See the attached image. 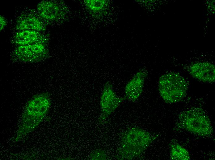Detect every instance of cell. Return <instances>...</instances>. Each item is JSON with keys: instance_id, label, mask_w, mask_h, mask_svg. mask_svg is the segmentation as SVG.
Returning <instances> with one entry per match:
<instances>
[{"instance_id": "obj_9", "label": "cell", "mask_w": 215, "mask_h": 160, "mask_svg": "<svg viewBox=\"0 0 215 160\" xmlns=\"http://www.w3.org/2000/svg\"><path fill=\"white\" fill-rule=\"evenodd\" d=\"M46 40V37L40 32L24 30L16 33L14 37L13 41L14 44L20 46L44 44Z\"/></svg>"}, {"instance_id": "obj_10", "label": "cell", "mask_w": 215, "mask_h": 160, "mask_svg": "<svg viewBox=\"0 0 215 160\" xmlns=\"http://www.w3.org/2000/svg\"><path fill=\"white\" fill-rule=\"evenodd\" d=\"M37 9L42 18L49 20L56 19L61 14V9L59 5L50 1H41L38 4Z\"/></svg>"}, {"instance_id": "obj_12", "label": "cell", "mask_w": 215, "mask_h": 160, "mask_svg": "<svg viewBox=\"0 0 215 160\" xmlns=\"http://www.w3.org/2000/svg\"><path fill=\"white\" fill-rule=\"evenodd\" d=\"M170 154L171 160H188L190 159L189 154L184 148L177 142L170 145Z\"/></svg>"}, {"instance_id": "obj_11", "label": "cell", "mask_w": 215, "mask_h": 160, "mask_svg": "<svg viewBox=\"0 0 215 160\" xmlns=\"http://www.w3.org/2000/svg\"><path fill=\"white\" fill-rule=\"evenodd\" d=\"M16 26L19 31L31 30L40 32L44 30L46 28L42 21L31 15L22 16L17 21Z\"/></svg>"}, {"instance_id": "obj_7", "label": "cell", "mask_w": 215, "mask_h": 160, "mask_svg": "<svg viewBox=\"0 0 215 160\" xmlns=\"http://www.w3.org/2000/svg\"><path fill=\"white\" fill-rule=\"evenodd\" d=\"M147 73L143 70L138 71L129 81L125 88V99L134 102L142 93Z\"/></svg>"}, {"instance_id": "obj_2", "label": "cell", "mask_w": 215, "mask_h": 160, "mask_svg": "<svg viewBox=\"0 0 215 160\" xmlns=\"http://www.w3.org/2000/svg\"><path fill=\"white\" fill-rule=\"evenodd\" d=\"M178 125L187 131L200 136H209L213 132L208 116L200 108H191L181 113L179 117Z\"/></svg>"}, {"instance_id": "obj_14", "label": "cell", "mask_w": 215, "mask_h": 160, "mask_svg": "<svg viewBox=\"0 0 215 160\" xmlns=\"http://www.w3.org/2000/svg\"><path fill=\"white\" fill-rule=\"evenodd\" d=\"M91 158L92 160H105L107 158V156L104 151L97 150L92 152Z\"/></svg>"}, {"instance_id": "obj_1", "label": "cell", "mask_w": 215, "mask_h": 160, "mask_svg": "<svg viewBox=\"0 0 215 160\" xmlns=\"http://www.w3.org/2000/svg\"><path fill=\"white\" fill-rule=\"evenodd\" d=\"M156 138L139 127L130 128L123 133L118 149L119 159L131 160L139 156Z\"/></svg>"}, {"instance_id": "obj_3", "label": "cell", "mask_w": 215, "mask_h": 160, "mask_svg": "<svg viewBox=\"0 0 215 160\" xmlns=\"http://www.w3.org/2000/svg\"><path fill=\"white\" fill-rule=\"evenodd\" d=\"M158 90L164 101L168 103L180 101L186 96L188 85L182 76L175 73H170L159 78Z\"/></svg>"}, {"instance_id": "obj_5", "label": "cell", "mask_w": 215, "mask_h": 160, "mask_svg": "<svg viewBox=\"0 0 215 160\" xmlns=\"http://www.w3.org/2000/svg\"><path fill=\"white\" fill-rule=\"evenodd\" d=\"M48 51L44 44H37L18 46L13 52L14 58L22 62L32 63L45 58Z\"/></svg>"}, {"instance_id": "obj_8", "label": "cell", "mask_w": 215, "mask_h": 160, "mask_svg": "<svg viewBox=\"0 0 215 160\" xmlns=\"http://www.w3.org/2000/svg\"><path fill=\"white\" fill-rule=\"evenodd\" d=\"M190 72L194 78L205 82L215 81V68L214 65L207 62L194 63L190 68Z\"/></svg>"}, {"instance_id": "obj_13", "label": "cell", "mask_w": 215, "mask_h": 160, "mask_svg": "<svg viewBox=\"0 0 215 160\" xmlns=\"http://www.w3.org/2000/svg\"><path fill=\"white\" fill-rule=\"evenodd\" d=\"M84 1L88 9L93 11L101 10L106 5V1L103 0H86Z\"/></svg>"}, {"instance_id": "obj_6", "label": "cell", "mask_w": 215, "mask_h": 160, "mask_svg": "<svg viewBox=\"0 0 215 160\" xmlns=\"http://www.w3.org/2000/svg\"><path fill=\"white\" fill-rule=\"evenodd\" d=\"M125 98L117 97L109 84H106L103 90L100 101L101 115L100 122L104 120L118 107Z\"/></svg>"}, {"instance_id": "obj_15", "label": "cell", "mask_w": 215, "mask_h": 160, "mask_svg": "<svg viewBox=\"0 0 215 160\" xmlns=\"http://www.w3.org/2000/svg\"><path fill=\"white\" fill-rule=\"evenodd\" d=\"M0 29L1 31L6 24V21L4 18L2 16H0Z\"/></svg>"}, {"instance_id": "obj_4", "label": "cell", "mask_w": 215, "mask_h": 160, "mask_svg": "<svg viewBox=\"0 0 215 160\" xmlns=\"http://www.w3.org/2000/svg\"><path fill=\"white\" fill-rule=\"evenodd\" d=\"M50 105L48 95L46 93L37 95L30 101L23 112V119H41L46 114Z\"/></svg>"}]
</instances>
